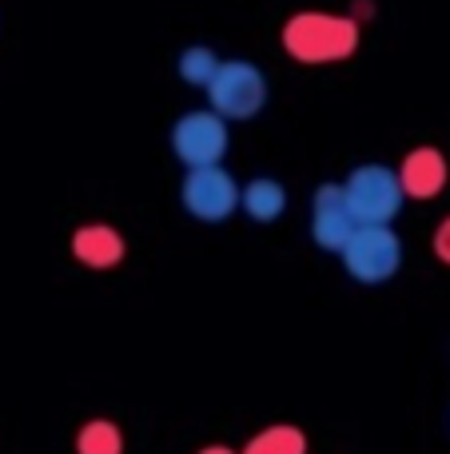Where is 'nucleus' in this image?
I'll list each match as a JSON object with an SVG mask.
<instances>
[{
  "label": "nucleus",
  "mask_w": 450,
  "mask_h": 454,
  "mask_svg": "<svg viewBox=\"0 0 450 454\" xmlns=\"http://www.w3.org/2000/svg\"><path fill=\"white\" fill-rule=\"evenodd\" d=\"M283 48L303 64L347 60L359 48V20L335 12H299L283 24Z\"/></svg>",
  "instance_id": "1"
},
{
  "label": "nucleus",
  "mask_w": 450,
  "mask_h": 454,
  "mask_svg": "<svg viewBox=\"0 0 450 454\" xmlns=\"http://www.w3.org/2000/svg\"><path fill=\"white\" fill-rule=\"evenodd\" d=\"M207 104L223 120H252L268 104V76L252 60H220L207 84Z\"/></svg>",
  "instance_id": "2"
},
{
  "label": "nucleus",
  "mask_w": 450,
  "mask_h": 454,
  "mask_svg": "<svg viewBox=\"0 0 450 454\" xmlns=\"http://www.w3.org/2000/svg\"><path fill=\"white\" fill-rule=\"evenodd\" d=\"M339 255L351 279L387 283L403 267V239L391 231V223H359Z\"/></svg>",
  "instance_id": "3"
},
{
  "label": "nucleus",
  "mask_w": 450,
  "mask_h": 454,
  "mask_svg": "<svg viewBox=\"0 0 450 454\" xmlns=\"http://www.w3.org/2000/svg\"><path fill=\"white\" fill-rule=\"evenodd\" d=\"M347 204L359 223H391L403 212V184L387 164H363L343 180Z\"/></svg>",
  "instance_id": "4"
},
{
  "label": "nucleus",
  "mask_w": 450,
  "mask_h": 454,
  "mask_svg": "<svg viewBox=\"0 0 450 454\" xmlns=\"http://www.w3.org/2000/svg\"><path fill=\"white\" fill-rule=\"evenodd\" d=\"M228 120L215 116L212 108L204 112H188L175 120L172 128V152L183 168H215L228 156Z\"/></svg>",
  "instance_id": "5"
},
{
  "label": "nucleus",
  "mask_w": 450,
  "mask_h": 454,
  "mask_svg": "<svg viewBox=\"0 0 450 454\" xmlns=\"http://www.w3.org/2000/svg\"><path fill=\"white\" fill-rule=\"evenodd\" d=\"M180 200H183V207H188V215H196V220L223 223V220H231L239 207V184L231 180V172H223L220 164L191 168V172L183 176Z\"/></svg>",
  "instance_id": "6"
},
{
  "label": "nucleus",
  "mask_w": 450,
  "mask_h": 454,
  "mask_svg": "<svg viewBox=\"0 0 450 454\" xmlns=\"http://www.w3.org/2000/svg\"><path fill=\"white\" fill-rule=\"evenodd\" d=\"M355 212L347 204V192L343 184H323L311 200V239L319 243L323 251H343L347 239L355 235Z\"/></svg>",
  "instance_id": "7"
},
{
  "label": "nucleus",
  "mask_w": 450,
  "mask_h": 454,
  "mask_svg": "<svg viewBox=\"0 0 450 454\" xmlns=\"http://www.w3.org/2000/svg\"><path fill=\"white\" fill-rule=\"evenodd\" d=\"M399 184H403V196L411 200H435L446 188V160L438 148H415L403 156L399 168Z\"/></svg>",
  "instance_id": "8"
},
{
  "label": "nucleus",
  "mask_w": 450,
  "mask_h": 454,
  "mask_svg": "<svg viewBox=\"0 0 450 454\" xmlns=\"http://www.w3.org/2000/svg\"><path fill=\"white\" fill-rule=\"evenodd\" d=\"M72 255L92 271H112L124 259V235L112 223H84L72 235Z\"/></svg>",
  "instance_id": "9"
},
{
  "label": "nucleus",
  "mask_w": 450,
  "mask_h": 454,
  "mask_svg": "<svg viewBox=\"0 0 450 454\" xmlns=\"http://www.w3.org/2000/svg\"><path fill=\"white\" fill-rule=\"evenodd\" d=\"M239 207H244L255 223H271L287 212V192L279 180L260 176V180H252L247 188H239Z\"/></svg>",
  "instance_id": "10"
},
{
  "label": "nucleus",
  "mask_w": 450,
  "mask_h": 454,
  "mask_svg": "<svg viewBox=\"0 0 450 454\" xmlns=\"http://www.w3.org/2000/svg\"><path fill=\"white\" fill-rule=\"evenodd\" d=\"M239 454H307V434L299 427L275 423L268 431H260L255 439H247V447Z\"/></svg>",
  "instance_id": "11"
},
{
  "label": "nucleus",
  "mask_w": 450,
  "mask_h": 454,
  "mask_svg": "<svg viewBox=\"0 0 450 454\" xmlns=\"http://www.w3.org/2000/svg\"><path fill=\"white\" fill-rule=\"evenodd\" d=\"M76 454H124V434L112 419H92L80 427Z\"/></svg>",
  "instance_id": "12"
},
{
  "label": "nucleus",
  "mask_w": 450,
  "mask_h": 454,
  "mask_svg": "<svg viewBox=\"0 0 450 454\" xmlns=\"http://www.w3.org/2000/svg\"><path fill=\"white\" fill-rule=\"evenodd\" d=\"M220 68V56L212 52L207 44H196V48H183L180 56V80L183 84H196V88H207Z\"/></svg>",
  "instance_id": "13"
},
{
  "label": "nucleus",
  "mask_w": 450,
  "mask_h": 454,
  "mask_svg": "<svg viewBox=\"0 0 450 454\" xmlns=\"http://www.w3.org/2000/svg\"><path fill=\"white\" fill-rule=\"evenodd\" d=\"M435 255L450 267V215H446L443 223H438V231H435Z\"/></svg>",
  "instance_id": "14"
},
{
  "label": "nucleus",
  "mask_w": 450,
  "mask_h": 454,
  "mask_svg": "<svg viewBox=\"0 0 450 454\" xmlns=\"http://www.w3.org/2000/svg\"><path fill=\"white\" fill-rule=\"evenodd\" d=\"M199 454H236V450H228V447H204Z\"/></svg>",
  "instance_id": "15"
}]
</instances>
